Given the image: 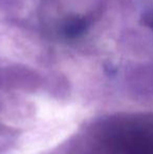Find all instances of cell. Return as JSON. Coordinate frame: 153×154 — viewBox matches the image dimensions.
I'll list each match as a JSON object with an SVG mask.
<instances>
[{
	"label": "cell",
	"instance_id": "2",
	"mask_svg": "<svg viewBox=\"0 0 153 154\" xmlns=\"http://www.w3.org/2000/svg\"><path fill=\"white\" fill-rule=\"evenodd\" d=\"M143 21H144V24L147 25L148 27H150L153 31V12L147 13V14L144 16Z\"/></svg>",
	"mask_w": 153,
	"mask_h": 154
},
{
	"label": "cell",
	"instance_id": "1",
	"mask_svg": "<svg viewBox=\"0 0 153 154\" xmlns=\"http://www.w3.org/2000/svg\"><path fill=\"white\" fill-rule=\"evenodd\" d=\"M87 29V19L84 17H72L67 19L63 24V34L66 38L74 39L82 36Z\"/></svg>",
	"mask_w": 153,
	"mask_h": 154
}]
</instances>
